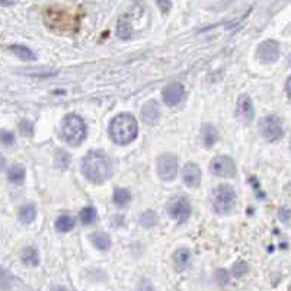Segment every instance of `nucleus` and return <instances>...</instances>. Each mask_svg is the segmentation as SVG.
Returning a JSON list of instances; mask_svg holds the SVG:
<instances>
[{
    "label": "nucleus",
    "mask_w": 291,
    "mask_h": 291,
    "mask_svg": "<svg viewBox=\"0 0 291 291\" xmlns=\"http://www.w3.org/2000/svg\"><path fill=\"white\" fill-rule=\"evenodd\" d=\"M82 172L89 182L101 185L112 173L111 159L104 151H89L82 162Z\"/></svg>",
    "instance_id": "1"
},
{
    "label": "nucleus",
    "mask_w": 291,
    "mask_h": 291,
    "mask_svg": "<svg viewBox=\"0 0 291 291\" xmlns=\"http://www.w3.org/2000/svg\"><path fill=\"white\" fill-rule=\"evenodd\" d=\"M109 134L111 139L117 145H130L137 139L139 134V124L136 118L130 114H121L112 120L109 125Z\"/></svg>",
    "instance_id": "2"
},
{
    "label": "nucleus",
    "mask_w": 291,
    "mask_h": 291,
    "mask_svg": "<svg viewBox=\"0 0 291 291\" xmlns=\"http://www.w3.org/2000/svg\"><path fill=\"white\" fill-rule=\"evenodd\" d=\"M87 134V128L84 121L79 115H67L64 117L62 123V136L63 139L70 146H79Z\"/></svg>",
    "instance_id": "3"
},
{
    "label": "nucleus",
    "mask_w": 291,
    "mask_h": 291,
    "mask_svg": "<svg viewBox=\"0 0 291 291\" xmlns=\"http://www.w3.org/2000/svg\"><path fill=\"white\" fill-rule=\"evenodd\" d=\"M236 204V194L234 189L229 185H220L216 188L213 195V207L218 214H227Z\"/></svg>",
    "instance_id": "4"
},
{
    "label": "nucleus",
    "mask_w": 291,
    "mask_h": 291,
    "mask_svg": "<svg viewBox=\"0 0 291 291\" xmlns=\"http://www.w3.org/2000/svg\"><path fill=\"white\" fill-rule=\"evenodd\" d=\"M261 134L268 142H277L283 137V124L277 117H265L259 123Z\"/></svg>",
    "instance_id": "5"
},
{
    "label": "nucleus",
    "mask_w": 291,
    "mask_h": 291,
    "mask_svg": "<svg viewBox=\"0 0 291 291\" xmlns=\"http://www.w3.org/2000/svg\"><path fill=\"white\" fill-rule=\"evenodd\" d=\"M157 173L163 181H173L178 173V159L176 156L167 153L157 159Z\"/></svg>",
    "instance_id": "6"
},
{
    "label": "nucleus",
    "mask_w": 291,
    "mask_h": 291,
    "mask_svg": "<svg viewBox=\"0 0 291 291\" xmlns=\"http://www.w3.org/2000/svg\"><path fill=\"white\" fill-rule=\"evenodd\" d=\"M211 172L216 176L220 178H233L236 176V165L233 162V159L229 156H217L213 159L211 162Z\"/></svg>",
    "instance_id": "7"
},
{
    "label": "nucleus",
    "mask_w": 291,
    "mask_h": 291,
    "mask_svg": "<svg viewBox=\"0 0 291 291\" xmlns=\"http://www.w3.org/2000/svg\"><path fill=\"white\" fill-rule=\"evenodd\" d=\"M167 211H169L170 217L175 218L178 223H184L191 216V204L185 197H178L169 203Z\"/></svg>",
    "instance_id": "8"
},
{
    "label": "nucleus",
    "mask_w": 291,
    "mask_h": 291,
    "mask_svg": "<svg viewBox=\"0 0 291 291\" xmlns=\"http://www.w3.org/2000/svg\"><path fill=\"white\" fill-rule=\"evenodd\" d=\"M236 117L237 120L245 125L252 124L253 117H255V109L253 104L248 95H240L236 104Z\"/></svg>",
    "instance_id": "9"
},
{
    "label": "nucleus",
    "mask_w": 291,
    "mask_h": 291,
    "mask_svg": "<svg viewBox=\"0 0 291 291\" xmlns=\"http://www.w3.org/2000/svg\"><path fill=\"white\" fill-rule=\"evenodd\" d=\"M258 59L262 63H274L280 57V44L274 40L261 42L256 51Z\"/></svg>",
    "instance_id": "10"
},
{
    "label": "nucleus",
    "mask_w": 291,
    "mask_h": 291,
    "mask_svg": "<svg viewBox=\"0 0 291 291\" xmlns=\"http://www.w3.org/2000/svg\"><path fill=\"white\" fill-rule=\"evenodd\" d=\"M185 95L184 86L181 83H170L163 89V101L167 106H176L182 102Z\"/></svg>",
    "instance_id": "11"
},
{
    "label": "nucleus",
    "mask_w": 291,
    "mask_h": 291,
    "mask_svg": "<svg viewBox=\"0 0 291 291\" xmlns=\"http://www.w3.org/2000/svg\"><path fill=\"white\" fill-rule=\"evenodd\" d=\"M160 117V109H159V104L156 101H148L143 105L142 108V120L143 123L147 125L156 124L159 121Z\"/></svg>",
    "instance_id": "12"
},
{
    "label": "nucleus",
    "mask_w": 291,
    "mask_h": 291,
    "mask_svg": "<svg viewBox=\"0 0 291 291\" xmlns=\"http://www.w3.org/2000/svg\"><path fill=\"white\" fill-rule=\"evenodd\" d=\"M182 179L188 187H198L201 181V170L195 163H187L182 169Z\"/></svg>",
    "instance_id": "13"
},
{
    "label": "nucleus",
    "mask_w": 291,
    "mask_h": 291,
    "mask_svg": "<svg viewBox=\"0 0 291 291\" xmlns=\"http://www.w3.org/2000/svg\"><path fill=\"white\" fill-rule=\"evenodd\" d=\"M173 262L178 271L187 270L191 262V252L185 248H181L173 253Z\"/></svg>",
    "instance_id": "14"
},
{
    "label": "nucleus",
    "mask_w": 291,
    "mask_h": 291,
    "mask_svg": "<svg viewBox=\"0 0 291 291\" xmlns=\"http://www.w3.org/2000/svg\"><path fill=\"white\" fill-rule=\"evenodd\" d=\"M201 139H203V143L206 147H211L218 139V133H217L216 127L211 124L204 125L201 130Z\"/></svg>",
    "instance_id": "15"
},
{
    "label": "nucleus",
    "mask_w": 291,
    "mask_h": 291,
    "mask_svg": "<svg viewBox=\"0 0 291 291\" xmlns=\"http://www.w3.org/2000/svg\"><path fill=\"white\" fill-rule=\"evenodd\" d=\"M10 51H12L18 59L23 60V62H34V60L37 59V56L32 53V50H29V48L25 47V45H19V44L10 45Z\"/></svg>",
    "instance_id": "16"
},
{
    "label": "nucleus",
    "mask_w": 291,
    "mask_h": 291,
    "mask_svg": "<svg viewBox=\"0 0 291 291\" xmlns=\"http://www.w3.org/2000/svg\"><path fill=\"white\" fill-rule=\"evenodd\" d=\"M90 240H92V243L99 250H108L111 248V245H112L111 237L106 233H102V231H98V233L90 234Z\"/></svg>",
    "instance_id": "17"
},
{
    "label": "nucleus",
    "mask_w": 291,
    "mask_h": 291,
    "mask_svg": "<svg viewBox=\"0 0 291 291\" xmlns=\"http://www.w3.org/2000/svg\"><path fill=\"white\" fill-rule=\"evenodd\" d=\"M21 258L22 262L29 265V267H35V265L40 264V253H38V250L35 249V248H32V246L25 248V249L22 250Z\"/></svg>",
    "instance_id": "18"
},
{
    "label": "nucleus",
    "mask_w": 291,
    "mask_h": 291,
    "mask_svg": "<svg viewBox=\"0 0 291 291\" xmlns=\"http://www.w3.org/2000/svg\"><path fill=\"white\" fill-rule=\"evenodd\" d=\"M133 34V29H131V23L127 19V16H121L118 19L117 23V35L121 38V40H128Z\"/></svg>",
    "instance_id": "19"
},
{
    "label": "nucleus",
    "mask_w": 291,
    "mask_h": 291,
    "mask_svg": "<svg viewBox=\"0 0 291 291\" xmlns=\"http://www.w3.org/2000/svg\"><path fill=\"white\" fill-rule=\"evenodd\" d=\"M73 227H74V218L67 214H63L56 220V230L59 233H67L73 230Z\"/></svg>",
    "instance_id": "20"
},
{
    "label": "nucleus",
    "mask_w": 291,
    "mask_h": 291,
    "mask_svg": "<svg viewBox=\"0 0 291 291\" xmlns=\"http://www.w3.org/2000/svg\"><path fill=\"white\" fill-rule=\"evenodd\" d=\"M7 179L12 184H22L25 179V169L21 165H13L7 170Z\"/></svg>",
    "instance_id": "21"
},
{
    "label": "nucleus",
    "mask_w": 291,
    "mask_h": 291,
    "mask_svg": "<svg viewBox=\"0 0 291 291\" xmlns=\"http://www.w3.org/2000/svg\"><path fill=\"white\" fill-rule=\"evenodd\" d=\"M130 200H131V194H130L128 189H125V188H117L115 189V192H114V203L118 207H127Z\"/></svg>",
    "instance_id": "22"
},
{
    "label": "nucleus",
    "mask_w": 291,
    "mask_h": 291,
    "mask_svg": "<svg viewBox=\"0 0 291 291\" xmlns=\"http://www.w3.org/2000/svg\"><path fill=\"white\" fill-rule=\"evenodd\" d=\"M35 217H37V210L32 204H28V206L22 207L21 211H19V220L25 224H31L35 220Z\"/></svg>",
    "instance_id": "23"
},
{
    "label": "nucleus",
    "mask_w": 291,
    "mask_h": 291,
    "mask_svg": "<svg viewBox=\"0 0 291 291\" xmlns=\"http://www.w3.org/2000/svg\"><path fill=\"white\" fill-rule=\"evenodd\" d=\"M156 223H157V216H156V213L151 211V210H147V211H145V213L140 216V224H142L143 227H146V229L153 227Z\"/></svg>",
    "instance_id": "24"
},
{
    "label": "nucleus",
    "mask_w": 291,
    "mask_h": 291,
    "mask_svg": "<svg viewBox=\"0 0 291 291\" xmlns=\"http://www.w3.org/2000/svg\"><path fill=\"white\" fill-rule=\"evenodd\" d=\"M13 286V277L12 274L4 268H0V290L7 291Z\"/></svg>",
    "instance_id": "25"
},
{
    "label": "nucleus",
    "mask_w": 291,
    "mask_h": 291,
    "mask_svg": "<svg viewBox=\"0 0 291 291\" xmlns=\"http://www.w3.org/2000/svg\"><path fill=\"white\" fill-rule=\"evenodd\" d=\"M96 220V210L93 207H86L80 211V221L89 226Z\"/></svg>",
    "instance_id": "26"
},
{
    "label": "nucleus",
    "mask_w": 291,
    "mask_h": 291,
    "mask_svg": "<svg viewBox=\"0 0 291 291\" xmlns=\"http://www.w3.org/2000/svg\"><path fill=\"white\" fill-rule=\"evenodd\" d=\"M56 165H57V167L67 169V166L70 165V154L64 150H59L57 154H56Z\"/></svg>",
    "instance_id": "27"
},
{
    "label": "nucleus",
    "mask_w": 291,
    "mask_h": 291,
    "mask_svg": "<svg viewBox=\"0 0 291 291\" xmlns=\"http://www.w3.org/2000/svg\"><path fill=\"white\" fill-rule=\"evenodd\" d=\"M248 264L246 262H243V261H239V262H236L234 265H233V275L236 277V278H242L243 275H246V272H248Z\"/></svg>",
    "instance_id": "28"
},
{
    "label": "nucleus",
    "mask_w": 291,
    "mask_h": 291,
    "mask_svg": "<svg viewBox=\"0 0 291 291\" xmlns=\"http://www.w3.org/2000/svg\"><path fill=\"white\" fill-rule=\"evenodd\" d=\"M0 142L4 146H12L15 143V136L13 133L7 131V130H1L0 131Z\"/></svg>",
    "instance_id": "29"
},
{
    "label": "nucleus",
    "mask_w": 291,
    "mask_h": 291,
    "mask_svg": "<svg viewBox=\"0 0 291 291\" xmlns=\"http://www.w3.org/2000/svg\"><path fill=\"white\" fill-rule=\"evenodd\" d=\"M216 280H217L218 284L226 286L229 283V272L226 270H218L216 272Z\"/></svg>",
    "instance_id": "30"
},
{
    "label": "nucleus",
    "mask_w": 291,
    "mask_h": 291,
    "mask_svg": "<svg viewBox=\"0 0 291 291\" xmlns=\"http://www.w3.org/2000/svg\"><path fill=\"white\" fill-rule=\"evenodd\" d=\"M19 130H21V133L23 136H32V131H34V127L32 124L29 123V121H22L21 124H19Z\"/></svg>",
    "instance_id": "31"
},
{
    "label": "nucleus",
    "mask_w": 291,
    "mask_h": 291,
    "mask_svg": "<svg viewBox=\"0 0 291 291\" xmlns=\"http://www.w3.org/2000/svg\"><path fill=\"white\" fill-rule=\"evenodd\" d=\"M280 218H281V221H284L286 224L290 223V211H289V208H284V210L280 211Z\"/></svg>",
    "instance_id": "32"
},
{
    "label": "nucleus",
    "mask_w": 291,
    "mask_h": 291,
    "mask_svg": "<svg viewBox=\"0 0 291 291\" xmlns=\"http://www.w3.org/2000/svg\"><path fill=\"white\" fill-rule=\"evenodd\" d=\"M157 4H159V7L162 9V12H169V9H170V6H172L170 0H157Z\"/></svg>",
    "instance_id": "33"
},
{
    "label": "nucleus",
    "mask_w": 291,
    "mask_h": 291,
    "mask_svg": "<svg viewBox=\"0 0 291 291\" xmlns=\"http://www.w3.org/2000/svg\"><path fill=\"white\" fill-rule=\"evenodd\" d=\"M4 165H6V159H4V157H3V154L0 153V172L3 170Z\"/></svg>",
    "instance_id": "34"
},
{
    "label": "nucleus",
    "mask_w": 291,
    "mask_h": 291,
    "mask_svg": "<svg viewBox=\"0 0 291 291\" xmlns=\"http://www.w3.org/2000/svg\"><path fill=\"white\" fill-rule=\"evenodd\" d=\"M12 3H13L12 0H0V4L1 6H10Z\"/></svg>",
    "instance_id": "35"
},
{
    "label": "nucleus",
    "mask_w": 291,
    "mask_h": 291,
    "mask_svg": "<svg viewBox=\"0 0 291 291\" xmlns=\"http://www.w3.org/2000/svg\"><path fill=\"white\" fill-rule=\"evenodd\" d=\"M53 291H69V290H67L66 287H60V286H59V287H54Z\"/></svg>",
    "instance_id": "36"
},
{
    "label": "nucleus",
    "mask_w": 291,
    "mask_h": 291,
    "mask_svg": "<svg viewBox=\"0 0 291 291\" xmlns=\"http://www.w3.org/2000/svg\"><path fill=\"white\" fill-rule=\"evenodd\" d=\"M287 86H286V87H287V96H290V79H287Z\"/></svg>",
    "instance_id": "37"
}]
</instances>
